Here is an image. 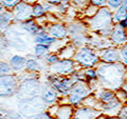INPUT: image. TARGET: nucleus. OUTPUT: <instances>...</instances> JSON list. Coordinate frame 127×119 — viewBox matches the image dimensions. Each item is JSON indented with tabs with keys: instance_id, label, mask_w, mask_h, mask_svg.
Segmentation results:
<instances>
[{
	"instance_id": "6e6552de",
	"label": "nucleus",
	"mask_w": 127,
	"mask_h": 119,
	"mask_svg": "<svg viewBox=\"0 0 127 119\" xmlns=\"http://www.w3.org/2000/svg\"><path fill=\"white\" fill-rule=\"evenodd\" d=\"M48 82L57 93L62 95H68L72 85L74 84L71 78L57 76V75H51V76H49Z\"/></svg>"
},
{
	"instance_id": "7c9ffc66",
	"label": "nucleus",
	"mask_w": 127,
	"mask_h": 119,
	"mask_svg": "<svg viewBox=\"0 0 127 119\" xmlns=\"http://www.w3.org/2000/svg\"><path fill=\"white\" fill-rule=\"evenodd\" d=\"M3 7L6 9H14V7L20 2V0H0Z\"/></svg>"
},
{
	"instance_id": "2eb2a0df",
	"label": "nucleus",
	"mask_w": 127,
	"mask_h": 119,
	"mask_svg": "<svg viewBox=\"0 0 127 119\" xmlns=\"http://www.w3.org/2000/svg\"><path fill=\"white\" fill-rule=\"evenodd\" d=\"M98 115H100L98 111L90 108V106L89 108L86 106V108H81L75 111L73 119H96Z\"/></svg>"
},
{
	"instance_id": "f3484780",
	"label": "nucleus",
	"mask_w": 127,
	"mask_h": 119,
	"mask_svg": "<svg viewBox=\"0 0 127 119\" xmlns=\"http://www.w3.org/2000/svg\"><path fill=\"white\" fill-rule=\"evenodd\" d=\"M101 109L103 112L109 115H119L120 110L122 109V102L117 98L112 101L106 102V103H101Z\"/></svg>"
},
{
	"instance_id": "412c9836",
	"label": "nucleus",
	"mask_w": 127,
	"mask_h": 119,
	"mask_svg": "<svg viewBox=\"0 0 127 119\" xmlns=\"http://www.w3.org/2000/svg\"><path fill=\"white\" fill-rule=\"evenodd\" d=\"M34 41L36 44H43V45H51L52 43L56 41V39L51 37L49 34L47 33H41L34 37Z\"/></svg>"
},
{
	"instance_id": "c03bdc74",
	"label": "nucleus",
	"mask_w": 127,
	"mask_h": 119,
	"mask_svg": "<svg viewBox=\"0 0 127 119\" xmlns=\"http://www.w3.org/2000/svg\"><path fill=\"white\" fill-rule=\"evenodd\" d=\"M126 32H127V30H126Z\"/></svg>"
},
{
	"instance_id": "ddd939ff",
	"label": "nucleus",
	"mask_w": 127,
	"mask_h": 119,
	"mask_svg": "<svg viewBox=\"0 0 127 119\" xmlns=\"http://www.w3.org/2000/svg\"><path fill=\"white\" fill-rule=\"evenodd\" d=\"M40 95H41V98L42 100L46 102V104H53L56 102L57 98H58V93L55 91L52 86L50 84H46L43 88L41 89V92H40Z\"/></svg>"
},
{
	"instance_id": "0eeeda50",
	"label": "nucleus",
	"mask_w": 127,
	"mask_h": 119,
	"mask_svg": "<svg viewBox=\"0 0 127 119\" xmlns=\"http://www.w3.org/2000/svg\"><path fill=\"white\" fill-rule=\"evenodd\" d=\"M19 80L15 75H4L0 76V97L10 98L17 92Z\"/></svg>"
},
{
	"instance_id": "b1692460",
	"label": "nucleus",
	"mask_w": 127,
	"mask_h": 119,
	"mask_svg": "<svg viewBox=\"0 0 127 119\" xmlns=\"http://www.w3.org/2000/svg\"><path fill=\"white\" fill-rule=\"evenodd\" d=\"M49 46L50 45H43V44H35L34 46V56L38 59H42L49 55Z\"/></svg>"
},
{
	"instance_id": "4468645a",
	"label": "nucleus",
	"mask_w": 127,
	"mask_h": 119,
	"mask_svg": "<svg viewBox=\"0 0 127 119\" xmlns=\"http://www.w3.org/2000/svg\"><path fill=\"white\" fill-rule=\"evenodd\" d=\"M47 32L51 37L55 39H64L68 36V29L65 25L59 24V23H55V24L50 25L48 27Z\"/></svg>"
},
{
	"instance_id": "a878e982",
	"label": "nucleus",
	"mask_w": 127,
	"mask_h": 119,
	"mask_svg": "<svg viewBox=\"0 0 127 119\" xmlns=\"http://www.w3.org/2000/svg\"><path fill=\"white\" fill-rule=\"evenodd\" d=\"M1 113V112H0ZM5 119H23V115L19 111H13V110H5L4 113H1Z\"/></svg>"
},
{
	"instance_id": "9b49d317",
	"label": "nucleus",
	"mask_w": 127,
	"mask_h": 119,
	"mask_svg": "<svg viewBox=\"0 0 127 119\" xmlns=\"http://www.w3.org/2000/svg\"><path fill=\"white\" fill-rule=\"evenodd\" d=\"M110 40L116 45H124L127 43V32L125 29L117 23L112 27V31L110 33Z\"/></svg>"
},
{
	"instance_id": "f704fd0d",
	"label": "nucleus",
	"mask_w": 127,
	"mask_h": 119,
	"mask_svg": "<svg viewBox=\"0 0 127 119\" xmlns=\"http://www.w3.org/2000/svg\"><path fill=\"white\" fill-rule=\"evenodd\" d=\"M119 117H120V119H127V105L122 106L120 113H119Z\"/></svg>"
},
{
	"instance_id": "2f4dec72",
	"label": "nucleus",
	"mask_w": 127,
	"mask_h": 119,
	"mask_svg": "<svg viewBox=\"0 0 127 119\" xmlns=\"http://www.w3.org/2000/svg\"><path fill=\"white\" fill-rule=\"evenodd\" d=\"M120 55H121V61L125 65H127V43L120 49Z\"/></svg>"
},
{
	"instance_id": "473e14b6",
	"label": "nucleus",
	"mask_w": 127,
	"mask_h": 119,
	"mask_svg": "<svg viewBox=\"0 0 127 119\" xmlns=\"http://www.w3.org/2000/svg\"><path fill=\"white\" fill-rule=\"evenodd\" d=\"M46 62L47 63H49L50 65H52L54 64V63H56L58 60H59V57L57 56V55H55V54H49L48 56L46 57Z\"/></svg>"
},
{
	"instance_id": "ea45409f",
	"label": "nucleus",
	"mask_w": 127,
	"mask_h": 119,
	"mask_svg": "<svg viewBox=\"0 0 127 119\" xmlns=\"http://www.w3.org/2000/svg\"><path fill=\"white\" fill-rule=\"evenodd\" d=\"M107 119H120V117H118V116H112V117L107 118Z\"/></svg>"
},
{
	"instance_id": "37998d69",
	"label": "nucleus",
	"mask_w": 127,
	"mask_h": 119,
	"mask_svg": "<svg viewBox=\"0 0 127 119\" xmlns=\"http://www.w3.org/2000/svg\"><path fill=\"white\" fill-rule=\"evenodd\" d=\"M0 33H1V30H0Z\"/></svg>"
},
{
	"instance_id": "1a4fd4ad",
	"label": "nucleus",
	"mask_w": 127,
	"mask_h": 119,
	"mask_svg": "<svg viewBox=\"0 0 127 119\" xmlns=\"http://www.w3.org/2000/svg\"><path fill=\"white\" fill-rule=\"evenodd\" d=\"M32 11H33V6L30 5L29 3H27V2L20 1L13 9L12 13H13V17L15 20L25 22L27 20H30V19L33 17Z\"/></svg>"
},
{
	"instance_id": "20e7f679",
	"label": "nucleus",
	"mask_w": 127,
	"mask_h": 119,
	"mask_svg": "<svg viewBox=\"0 0 127 119\" xmlns=\"http://www.w3.org/2000/svg\"><path fill=\"white\" fill-rule=\"evenodd\" d=\"M112 22V14L108 7H101L95 13V15L92 16L91 19H89L91 29L97 32L111 26Z\"/></svg>"
},
{
	"instance_id": "6ab92c4d",
	"label": "nucleus",
	"mask_w": 127,
	"mask_h": 119,
	"mask_svg": "<svg viewBox=\"0 0 127 119\" xmlns=\"http://www.w3.org/2000/svg\"><path fill=\"white\" fill-rule=\"evenodd\" d=\"M95 97H96L97 100L101 101V103H106V102L112 101L114 99H117V94H114L111 90L108 89H102L98 90L96 94H95Z\"/></svg>"
},
{
	"instance_id": "9d476101",
	"label": "nucleus",
	"mask_w": 127,
	"mask_h": 119,
	"mask_svg": "<svg viewBox=\"0 0 127 119\" xmlns=\"http://www.w3.org/2000/svg\"><path fill=\"white\" fill-rule=\"evenodd\" d=\"M50 69L55 75H68L74 72V61L71 59H62L50 65Z\"/></svg>"
},
{
	"instance_id": "4be33fe9",
	"label": "nucleus",
	"mask_w": 127,
	"mask_h": 119,
	"mask_svg": "<svg viewBox=\"0 0 127 119\" xmlns=\"http://www.w3.org/2000/svg\"><path fill=\"white\" fill-rule=\"evenodd\" d=\"M13 19H14L13 13L10 11H3L0 14V30H1V32L6 29L7 25L10 24Z\"/></svg>"
},
{
	"instance_id": "393cba45",
	"label": "nucleus",
	"mask_w": 127,
	"mask_h": 119,
	"mask_svg": "<svg viewBox=\"0 0 127 119\" xmlns=\"http://www.w3.org/2000/svg\"><path fill=\"white\" fill-rule=\"evenodd\" d=\"M26 69L29 71V72H38V71L41 70V65L36 59L29 58V59H27Z\"/></svg>"
},
{
	"instance_id": "bb28decb",
	"label": "nucleus",
	"mask_w": 127,
	"mask_h": 119,
	"mask_svg": "<svg viewBox=\"0 0 127 119\" xmlns=\"http://www.w3.org/2000/svg\"><path fill=\"white\" fill-rule=\"evenodd\" d=\"M46 14V10L43 9L42 4L40 3H37V4H35L33 6V11H32V15H33V17H41Z\"/></svg>"
},
{
	"instance_id": "72a5a7b5",
	"label": "nucleus",
	"mask_w": 127,
	"mask_h": 119,
	"mask_svg": "<svg viewBox=\"0 0 127 119\" xmlns=\"http://www.w3.org/2000/svg\"><path fill=\"white\" fill-rule=\"evenodd\" d=\"M32 119H55L54 117H52L48 112H42L41 114H39L38 116L32 118Z\"/></svg>"
},
{
	"instance_id": "cd10ccee",
	"label": "nucleus",
	"mask_w": 127,
	"mask_h": 119,
	"mask_svg": "<svg viewBox=\"0 0 127 119\" xmlns=\"http://www.w3.org/2000/svg\"><path fill=\"white\" fill-rule=\"evenodd\" d=\"M9 74H12L10 63L5 61H0V76H4V75H9Z\"/></svg>"
},
{
	"instance_id": "c9c22d12",
	"label": "nucleus",
	"mask_w": 127,
	"mask_h": 119,
	"mask_svg": "<svg viewBox=\"0 0 127 119\" xmlns=\"http://www.w3.org/2000/svg\"><path fill=\"white\" fill-rule=\"evenodd\" d=\"M90 2L94 6H103V5H105L106 0H90Z\"/></svg>"
},
{
	"instance_id": "39448f33",
	"label": "nucleus",
	"mask_w": 127,
	"mask_h": 119,
	"mask_svg": "<svg viewBox=\"0 0 127 119\" xmlns=\"http://www.w3.org/2000/svg\"><path fill=\"white\" fill-rule=\"evenodd\" d=\"M91 89L90 86L84 81H79L74 83L68 94L69 102L71 105H77L83 102L90 95Z\"/></svg>"
},
{
	"instance_id": "e433bc0d",
	"label": "nucleus",
	"mask_w": 127,
	"mask_h": 119,
	"mask_svg": "<svg viewBox=\"0 0 127 119\" xmlns=\"http://www.w3.org/2000/svg\"><path fill=\"white\" fill-rule=\"evenodd\" d=\"M119 24H120L122 27H123V29H125V30H127V15L125 16V18L124 19H123V20L120 22V23H119Z\"/></svg>"
},
{
	"instance_id": "aec40b11",
	"label": "nucleus",
	"mask_w": 127,
	"mask_h": 119,
	"mask_svg": "<svg viewBox=\"0 0 127 119\" xmlns=\"http://www.w3.org/2000/svg\"><path fill=\"white\" fill-rule=\"evenodd\" d=\"M127 15V0H123L122 4L118 10H116V13L112 16V21L116 23H120Z\"/></svg>"
},
{
	"instance_id": "4c0bfd02",
	"label": "nucleus",
	"mask_w": 127,
	"mask_h": 119,
	"mask_svg": "<svg viewBox=\"0 0 127 119\" xmlns=\"http://www.w3.org/2000/svg\"><path fill=\"white\" fill-rule=\"evenodd\" d=\"M122 88H123V91L126 93V95H127V79L126 80L123 82V84H122Z\"/></svg>"
},
{
	"instance_id": "dca6fc26",
	"label": "nucleus",
	"mask_w": 127,
	"mask_h": 119,
	"mask_svg": "<svg viewBox=\"0 0 127 119\" xmlns=\"http://www.w3.org/2000/svg\"><path fill=\"white\" fill-rule=\"evenodd\" d=\"M10 66L12 69V72L14 73H19L26 69L27 64V58L20 56V55H14L10 59Z\"/></svg>"
},
{
	"instance_id": "7ed1b4c3",
	"label": "nucleus",
	"mask_w": 127,
	"mask_h": 119,
	"mask_svg": "<svg viewBox=\"0 0 127 119\" xmlns=\"http://www.w3.org/2000/svg\"><path fill=\"white\" fill-rule=\"evenodd\" d=\"M46 106V102L42 100L41 97L38 96L32 99H27V100H19L18 111L23 115V117L34 118L45 112Z\"/></svg>"
},
{
	"instance_id": "423d86ee",
	"label": "nucleus",
	"mask_w": 127,
	"mask_h": 119,
	"mask_svg": "<svg viewBox=\"0 0 127 119\" xmlns=\"http://www.w3.org/2000/svg\"><path fill=\"white\" fill-rule=\"evenodd\" d=\"M73 58L77 63L87 67V69L93 67L98 62V60H100L98 55L96 53H94V51L88 46L81 47V49L74 54Z\"/></svg>"
},
{
	"instance_id": "a211bd4d",
	"label": "nucleus",
	"mask_w": 127,
	"mask_h": 119,
	"mask_svg": "<svg viewBox=\"0 0 127 119\" xmlns=\"http://www.w3.org/2000/svg\"><path fill=\"white\" fill-rule=\"evenodd\" d=\"M21 27L22 30H25L28 34H31L32 36H37V35L41 34V33H45V29L41 27L39 24H37L35 21L33 20H27L25 22L21 23Z\"/></svg>"
},
{
	"instance_id": "58836bf2",
	"label": "nucleus",
	"mask_w": 127,
	"mask_h": 119,
	"mask_svg": "<svg viewBox=\"0 0 127 119\" xmlns=\"http://www.w3.org/2000/svg\"><path fill=\"white\" fill-rule=\"evenodd\" d=\"M3 11H4V10H3V5H2V3H1V1H0V14H1L2 13V12Z\"/></svg>"
},
{
	"instance_id": "f03ea898",
	"label": "nucleus",
	"mask_w": 127,
	"mask_h": 119,
	"mask_svg": "<svg viewBox=\"0 0 127 119\" xmlns=\"http://www.w3.org/2000/svg\"><path fill=\"white\" fill-rule=\"evenodd\" d=\"M41 92V85L37 78H26L19 82L16 92L18 100H27L38 97Z\"/></svg>"
},
{
	"instance_id": "c85d7f7f",
	"label": "nucleus",
	"mask_w": 127,
	"mask_h": 119,
	"mask_svg": "<svg viewBox=\"0 0 127 119\" xmlns=\"http://www.w3.org/2000/svg\"><path fill=\"white\" fill-rule=\"evenodd\" d=\"M84 76H85L86 79H88L89 82L92 81V80H96V79H97L96 70L92 69V67H90V69H87L85 72H84Z\"/></svg>"
},
{
	"instance_id": "5701e85b",
	"label": "nucleus",
	"mask_w": 127,
	"mask_h": 119,
	"mask_svg": "<svg viewBox=\"0 0 127 119\" xmlns=\"http://www.w3.org/2000/svg\"><path fill=\"white\" fill-rule=\"evenodd\" d=\"M72 116V108L71 105H64L58 108L56 113H55V117L56 119H70Z\"/></svg>"
},
{
	"instance_id": "f8f14e48",
	"label": "nucleus",
	"mask_w": 127,
	"mask_h": 119,
	"mask_svg": "<svg viewBox=\"0 0 127 119\" xmlns=\"http://www.w3.org/2000/svg\"><path fill=\"white\" fill-rule=\"evenodd\" d=\"M101 59L104 63H118L121 61L120 50L117 47H106L102 51Z\"/></svg>"
},
{
	"instance_id": "c756f323",
	"label": "nucleus",
	"mask_w": 127,
	"mask_h": 119,
	"mask_svg": "<svg viewBox=\"0 0 127 119\" xmlns=\"http://www.w3.org/2000/svg\"><path fill=\"white\" fill-rule=\"evenodd\" d=\"M123 0H106V3L108 5L109 10H118L122 4Z\"/></svg>"
},
{
	"instance_id": "f257e3e1",
	"label": "nucleus",
	"mask_w": 127,
	"mask_h": 119,
	"mask_svg": "<svg viewBox=\"0 0 127 119\" xmlns=\"http://www.w3.org/2000/svg\"><path fill=\"white\" fill-rule=\"evenodd\" d=\"M124 66L118 63H103L97 67V78L103 86L108 90H117L124 82Z\"/></svg>"
},
{
	"instance_id": "79ce46f5",
	"label": "nucleus",
	"mask_w": 127,
	"mask_h": 119,
	"mask_svg": "<svg viewBox=\"0 0 127 119\" xmlns=\"http://www.w3.org/2000/svg\"><path fill=\"white\" fill-rule=\"evenodd\" d=\"M0 119H5V117L3 116V115H1V114H0Z\"/></svg>"
},
{
	"instance_id": "a19ab883",
	"label": "nucleus",
	"mask_w": 127,
	"mask_h": 119,
	"mask_svg": "<svg viewBox=\"0 0 127 119\" xmlns=\"http://www.w3.org/2000/svg\"><path fill=\"white\" fill-rule=\"evenodd\" d=\"M20 1H22V2H27V3H28V2H30L31 0H20Z\"/></svg>"
}]
</instances>
